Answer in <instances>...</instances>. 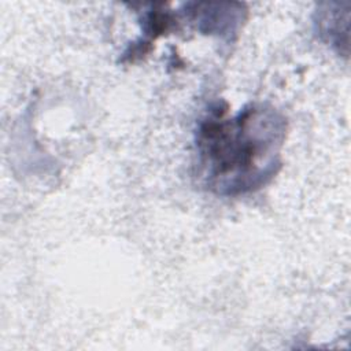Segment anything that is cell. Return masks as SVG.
<instances>
[{
	"instance_id": "obj_2",
	"label": "cell",
	"mask_w": 351,
	"mask_h": 351,
	"mask_svg": "<svg viewBox=\"0 0 351 351\" xmlns=\"http://www.w3.org/2000/svg\"><path fill=\"white\" fill-rule=\"evenodd\" d=\"M185 15L206 34L228 36L237 32L245 10L240 3H188Z\"/></svg>"
},
{
	"instance_id": "obj_1",
	"label": "cell",
	"mask_w": 351,
	"mask_h": 351,
	"mask_svg": "<svg viewBox=\"0 0 351 351\" xmlns=\"http://www.w3.org/2000/svg\"><path fill=\"white\" fill-rule=\"evenodd\" d=\"M287 119L274 106L252 101L234 115L219 104L195 133L204 185L221 196H239L269 184L281 169Z\"/></svg>"
}]
</instances>
